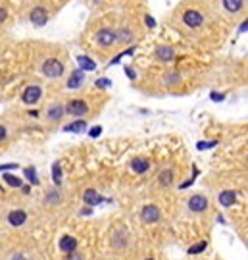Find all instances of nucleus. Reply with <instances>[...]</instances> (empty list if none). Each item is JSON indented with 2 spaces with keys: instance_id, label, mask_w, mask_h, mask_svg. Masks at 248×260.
I'll list each match as a JSON object with an SVG mask.
<instances>
[{
  "instance_id": "f3484780",
  "label": "nucleus",
  "mask_w": 248,
  "mask_h": 260,
  "mask_svg": "<svg viewBox=\"0 0 248 260\" xmlns=\"http://www.w3.org/2000/svg\"><path fill=\"white\" fill-rule=\"evenodd\" d=\"M149 168H150V162L145 160V158H135V160L131 162V170H133L135 173H147Z\"/></svg>"
},
{
  "instance_id": "f03ea898",
  "label": "nucleus",
  "mask_w": 248,
  "mask_h": 260,
  "mask_svg": "<svg viewBox=\"0 0 248 260\" xmlns=\"http://www.w3.org/2000/svg\"><path fill=\"white\" fill-rule=\"evenodd\" d=\"M64 110H66V114H69L73 118H81V116H85L89 112V104L85 101H81V99H73V101H69L64 106Z\"/></svg>"
},
{
  "instance_id": "a211bd4d",
  "label": "nucleus",
  "mask_w": 248,
  "mask_h": 260,
  "mask_svg": "<svg viewBox=\"0 0 248 260\" xmlns=\"http://www.w3.org/2000/svg\"><path fill=\"white\" fill-rule=\"evenodd\" d=\"M77 64H79V69L81 71H93V69H97V64H95V60H91L89 56H77Z\"/></svg>"
},
{
  "instance_id": "6ab92c4d",
  "label": "nucleus",
  "mask_w": 248,
  "mask_h": 260,
  "mask_svg": "<svg viewBox=\"0 0 248 260\" xmlns=\"http://www.w3.org/2000/svg\"><path fill=\"white\" fill-rule=\"evenodd\" d=\"M85 127H87V121H85V120H77V121L66 125L64 129H66V131H71V133H81Z\"/></svg>"
},
{
  "instance_id": "aec40b11",
  "label": "nucleus",
  "mask_w": 248,
  "mask_h": 260,
  "mask_svg": "<svg viewBox=\"0 0 248 260\" xmlns=\"http://www.w3.org/2000/svg\"><path fill=\"white\" fill-rule=\"evenodd\" d=\"M158 181H160V185H164V187L171 185V181H173V172H171V170H162Z\"/></svg>"
},
{
  "instance_id": "473e14b6",
  "label": "nucleus",
  "mask_w": 248,
  "mask_h": 260,
  "mask_svg": "<svg viewBox=\"0 0 248 260\" xmlns=\"http://www.w3.org/2000/svg\"><path fill=\"white\" fill-rule=\"evenodd\" d=\"M145 21H147V27H156V19L152 16H145Z\"/></svg>"
},
{
  "instance_id": "72a5a7b5",
  "label": "nucleus",
  "mask_w": 248,
  "mask_h": 260,
  "mask_svg": "<svg viewBox=\"0 0 248 260\" xmlns=\"http://www.w3.org/2000/svg\"><path fill=\"white\" fill-rule=\"evenodd\" d=\"M6 17H8V12H6V8H2V6H0V23H4V21H6Z\"/></svg>"
},
{
  "instance_id": "39448f33",
  "label": "nucleus",
  "mask_w": 248,
  "mask_h": 260,
  "mask_svg": "<svg viewBox=\"0 0 248 260\" xmlns=\"http://www.w3.org/2000/svg\"><path fill=\"white\" fill-rule=\"evenodd\" d=\"M116 41H117V37H116V31L114 29L104 27V29H100L99 33H97V43H99V47H102V49L112 47Z\"/></svg>"
},
{
  "instance_id": "423d86ee",
  "label": "nucleus",
  "mask_w": 248,
  "mask_h": 260,
  "mask_svg": "<svg viewBox=\"0 0 248 260\" xmlns=\"http://www.w3.org/2000/svg\"><path fill=\"white\" fill-rule=\"evenodd\" d=\"M41 97H43V89H41L39 85H29V87L23 91L21 101L25 104H37L41 101Z\"/></svg>"
},
{
  "instance_id": "b1692460",
  "label": "nucleus",
  "mask_w": 248,
  "mask_h": 260,
  "mask_svg": "<svg viewBox=\"0 0 248 260\" xmlns=\"http://www.w3.org/2000/svg\"><path fill=\"white\" fill-rule=\"evenodd\" d=\"M206 247H208V243H206V241H200V243L193 245V247L189 249V255H197V253H202Z\"/></svg>"
},
{
  "instance_id": "1a4fd4ad",
  "label": "nucleus",
  "mask_w": 248,
  "mask_h": 260,
  "mask_svg": "<svg viewBox=\"0 0 248 260\" xmlns=\"http://www.w3.org/2000/svg\"><path fill=\"white\" fill-rule=\"evenodd\" d=\"M154 56H156V60H160V62L167 64V62H173V58H175V52H173V49H171V47H167V45H160V47H156Z\"/></svg>"
},
{
  "instance_id": "6e6552de",
  "label": "nucleus",
  "mask_w": 248,
  "mask_h": 260,
  "mask_svg": "<svg viewBox=\"0 0 248 260\" xmlns=\"http://www.w3.org/2000/svg\"><path fill=\"white\" fill-rule=\"evenodd\" d=\"M58 249H60V253H64V255L75 253V251H77V239L71 237V235H62V237H60V243H58Z\"/></svg>"
},
{
  "instance_id": "412c9836",
  "label": "nucleus",
  "mask_w": 248,
  "mask_h": 260,
  "mask_svg": "<svg viewBox=\"0 0 248 260\" xmlns=\"http://www.w3.org/2000/svg\"><path fill=\"white\" fill-rule=\"evenodd\" d=\"M52 181H54V185H62V168H60V162H54L52 164Z\"/></svg>"
},
{
  "instance_id": "ea45409f",
  "label": "nucleus",
  "mask_w": 248,
  "mask_h": 260,
  "mask_svg": "<svg viewBox=\"0 0 248 260\" xmlns=\"http://www.w3.org/2000/svg\"><path fill=\"white\" fill-rule=\"evenodd\" d=\"M147 260H154V259H147Z\"/></svg>"
},
{
  "instance_id": "e433bc0d",
  "label": "nucleus",
  "mask_w": 248,
  "mask_h": 260,
  "mask_svg": "<svg viewBox=\"0 0 248 260\" xmlns=\"http://www.w3.org/2000/svg\"><path fill=\"white\" fill-rule=\"evenodd\" d=\"M17 168V164H4V166H0V170H16Z\"/></svg>"
},
{
  "instance_id": "dca6fc26",
  "label": "nucleus",
  "mask_w": 248,
  "mask_h": 260,
  "mask_svg": "<svg viewBox=\"0 0 248 260\" xmlns=\"http://www.w3.org/2000/svg\"><path fill=\"white\" fill-rule=\"evenodd\" d=\"M217 201H219L221 207H233L235 201H237V195H235V191H221Z\"/></svg>"
},
{
  "instance_id": "bb28decb",
  "label": "nucleus",
  "mask_w": 248,
  "mask_h": 260,
  "mask_svg": "<svg viewBox=\"0 0 248 260\" xmlns=\"http://www.w3.org/2000/svg\"><path fill=\"white\" fill-rule=\"evenodd\" d=\"M179 83V73H169L165 75V85H175Z\"/></svg>"
},
{
  "instance_id": "9d476101",
  "label": "nucleus",
  "mask_w": 248,
  "mask_h": 260,
  "mask_svg": "<svg viewBox=\"0 0 248 260\" xmlns=\"http://www.w3.org/2000/svg\"><path fill=\"white\" fill-rule=\"evenodd\" d=\"M208 208V199L204 195H193L189 199V210L191 212H204Z\"/></svg>"
},
{
  "instance_id": "7c9ffc66",
  "label": "nucleus",
  "mask_w": 248,
  "mask_h": 260,
  "mask_svg": "<svg viewBox=\"0 0 248 260\" xmlns=\"http://www.w3.org/2000/svg\"><path fill=\"white\" fill-rule=\"evenodd\" d=\"M217 143L215 141H210V143H198L197 147H198V151H204V149H212V147H215Z\"/></svg>"
},
{
  "instance_id": "cd10ccee",
  "label": "nucleus",
  "mask_w": 248,
  "mask_h": 260,
  "mask_svg": "<svg viewBox=\"0 0 248 260\" xmlns=\"http://www.w3.org/2000/svg\"><path fill=\"white\" fill-rule=\"evenodd\" d=\"M110 85H112V81L106 79V77H100L99 81H97V87H99V89H108Z\"/></svg>"
},
{
  "instance_id": "9b49d317",
  "label": "nucleus",
  "mask_w": 248,
  "mask_h": 260,
  "mask_svg": "<svg viewBox=\"0 0 248 260\" xmlns=\"http://www.w3.org/2000/svg\"><path fill=\"white\" fill-rule=\"evenodd\" d=\"M27 222V212L25 210H12L8 214V224L14 225V227H19Z\"/></svg>"
},
{
  "instance_id": "4468645a",
  "label": "nucleus",
  "mask_w": 248,
  "mask_h": 260,
  "mask_svg": "<svg viewBox=\"0 0 248 260\" xmlns=\"http://www.w3.org/2000/svg\"><path fill=\"white\" fill-rule=\"evenodd\" d=\"M64 114H66V110H64L62 104H52L47 110V118H49L50 121H60L64 118Z\"/></svg>"
},
{
  "instance_id": "ddd939ff",
  "label": "nucleus",
  "mask_w": 248,
  "mask_h": 260,
  "mask_svg": "<svg viewBox=\"0 0 248 260\" xmlns=\"http://www.w3.org/2000/svg\"><path fill=\"white\" fill-rule=\"evenodd\" d=\"M102 201H104V199L100 197L95 189H87V191L83 193V203L89 205V207H97V205H100Z\"/></svg>"
},
{
  "instance_id": "c9c22d12",
  "label": "nucleus",
  "mask_w": 248,
  "mask_h": 260,
  "mask_svg": "<svg viewBox=\"0 0 248 260\" xmlns=\"http://www.w3.org/2000/svg\"><path fill=\"white\" fill-rule=\"evenodd\" d=\"M125 73L129 75V79H137V73H135L131 68H125Z\"/></svg>"
},
{
  "instance_id": "393cba45",
  "label": "nucleus",
  "mask_w": 248,
  "mask_h": 260,
  "mask_svg": "<svg viewBox=\"0 0 248 260\" xmlns=\"http://www.w3.org/2000/svg\"><path fill=\"white\" fill-rule=\"evenodd\" d=\"M25 175H27V179L33 183V185H39V179H37V173H35V168H27L25 170Z\"/></svg>"
},
{
  "instance_id": "f704fd0d",
  "label": "nucleus",
  "mask_w": 248,
  "mask_h": 260,
  "mask_svg": "<svg viewBox=\"0 0 248 260\" xmlns=\"http://www.w3.org/2000/svg\"><path fill=\"white\" fill-rule=\"evenodd\" d=\"M6 137H8V131H6V127H4V125H0V143H2Z\"/></svg>"
},
{
  "instance_id": "7ed1b4c3",
  "label": "nucleus",
  "mask_w": 248,
  "mask_h": 260,
  "mask_svg": "<svg viewBox=\"0 0 248 260\" xmlns=\"http://www.w3.org/2000/svg\"><path fill=\"white\" fill-rule=\"evenodd\" d=\"M29 19H31V23H33L35 27L47 25V21H49V12H47V8H45V6H35V8L29 12Z\"/></svg>"
},
{
  "instance_id": "4be33fe9",
  "label": "nucleus",
  "mask_w": 248,
  "mask_h": 260,
  "mask_svg": "<svg viewBox=\"0 0 248 260\" xmlns=\"http://www.w3.org/2000/svg\"><path fill=\"white\" fill-rule=\"evenodd\" d=\"M116 37L119 39V41H123V43H131L133 41V33H131V29H119V33H116Z\"/></svg>"
},
{
  "instance_id": "f8f14e48",
  "label": "nucleus",
  "mask_w": 248,
  "mask_h": 260,
  "mask_svg": "<svg viewBox=\"0 0 248 260\" xmlns=\"http://www.w3.org/2000/svg\"><path fill=\"white\" fill-rule=\"evenodd\" d=\"M83 83H85V71L75 69L67 79V89H79Z\"/></svg>"
},
{
  "instance_id": "5701e85b",
  "label": "nucleus",
  "mask_w": 248,
  "mask_h": 260,
  "mask_svg": "<svg viewBox=\"0 0 248 260\" xmlns=\"http://www.w3.org/2000/svg\"><path fill=\"white\" fill-rule=\"evenodd\" d=\"M4 181L10 183L12 187H21V179L16 177V175H12V173H4Z\"/></svg>"
},
{
  "instance_id": "a878e982",
  "label": "nucleus",
  "mask_w": 248,
  "mask_h": 260,
  "mask_svg": "<svg viewBox=\"0 0 248 260\" xmlns=\"http://www.w3.org/2000/svg\"><path fill=\"white\" fill-rule=\"evenodd\" d=\"M60 201V193H56V191H49L47 193V203L49 205H56Z\"/></svg>"
},
{
  "instance_id": "2f4dec72",
  "label": "nucleus",
  "mask_w": 248,
  "mask_h": 260,
  "mask_svg": "<svg viewBox=\"0 0 248 260\" xmlns=\"http://www.w3.org/2000/svg\"><path fill=\"white\" fill-rule=\"evenodd\" d=\"M100 133H102V127H100V125H95V127H93V129L89 131V135H91L93 139H97Z\"/></svg>"
},
{
  "instance_id": "c756f323",
  "label": "nucleus",
  "mask_w": 248,
  "mask_h": 260,
  "mask_svg": "<svg viewBox=\"0 0 248 260\" xmlns=\"http://www.w3.org/2000/svg\"><path fill=\"white\" fill-rule=\"evenodd\" d=\"M210 99H212L214 103H221V101L225 99V95H223V93H212V95H210Z\"/></svg>"
},
{
  "instance_id": "58836bf2",
  "label": "nucleus",
  "mask_w": 248,
  "mask_h": 260,
  "mask_svg": "<svg viewBox=\"0 0 248 260\" xmlns=\"http://www.w3.org/2000/svg\"><path fill=\"white\" fill-rule=\"evenodd\" d=\"M16 260H25L23 257H16Z\"/></svg>"
},
{
  "instance_id": "2eb2a0df",
  "label": "nucleus",
  "mask_w": 248,
  "mask_h": 260,
  "mask_svg": "<svg viewBox=\"0 0 248 260\" xmlns=\"http://www.w3.org/2000/svg\"><path fill=\"white\" fill-rule=\"evenodd\" d=\"M223 4V10L229 12V14H239L245 6V0H221Z\"/></svg>"
},
{
  "instance_id": "c85d7f7f",
  "label": "nucleus",
  "mask_w": 248,
  "mask_h": 260,
  "mask_svg": "<svg viewBox=\"0 0 248 260\" xmlns=\"http://www.w3.org/2000/svg\"><path fill=\"white\" fill-rule=\"evenodd\" d=\"M66 260H85V259H83V255H81V253H77V251H75V253L66 255Z\"/></svg>"
},
{
  "instance_id": "20e7f679",
  "label": "nucleus",
  "mask_w": 248,
  "mask_h": 260,
  "mask_svg": "<svg viewBox=\"0 0 248 260\" xmlns=\"http://www.w3.org/2000/svg\"><path fill=\"white\" fill-rule=\"evenodd\" d=\"M160 218H162V212H160V208L156 207V205H147L141 210V220L145 224H158Z\"/></svg>"
},
{
  "instance_id": "4c0bfd02",
  "label": "nucleus",
  "mask_w": 248,
  "mask_h": 260,
  "mask_svg": "<svg viewBox=\"0 0 248 260\" xmlns=\"http://www.w3.org/2000/svg\"><path fill=\"white\" fill-rule=\"evenodd\" d=\"M247 27H248V23H247V21H245V23H243V25H241V27H239V31H241V33H243V31H247Z\"/></svg>"
},
{
  "instance_id": "f257e3e1",
  "label": "nucleus",
  "mask_w": 248,
  "mask_h": 260,
  "mask_svg": "<svg viewBox=\"0 0 248 260\" xmlns=\"http://www.w3.org/2000/svg\"><path fill=\"white\" fill-rule=\"evenodd\" d=\"M41 71H43V75L49 77V79H58V77H62V73H64V64H62L58 58H49V60L43 62Z\"/></svg>"
},
{
  "instance_id": "0eeeda50",
  "label": "nucleus",
  "mask_w": 248,
  "mask_h": 260,
  "mask_svg": "<svg viewBox=\"0 0 248 260\" xmlns=\"http://www.w3.org/2000/svg\"><path fill=\"white\" fill-rule=\"evenodd\" d=\"M202 21H204V17H202V14H200L198 10H187V12L183 14V23H185L187 27H191V29L200 27Z\"/></svg>"
}]
</instances>
